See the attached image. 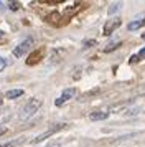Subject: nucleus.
Masks as SVG:
<instances>
[{
    "label": "nucleus",
    "instance_id": "f257e3e1",
    "mask_svg": "<svg viewBox=\"0 0 145 147\" xmlns=\"http://www.w3.org/2000/svg\"><path fill=\"white\" fill-rule=\"evenodd\" d=\"M43 106V101L40 99V98H30V101H26L25 104L21 106L18 113V119L20 121H28L32 119L35 114L38 113L40 109Z\"/></svg>",
    "mask_w": 145,
    "mask_h": 147
},
{
    "label": "nucleus",
    "instance_id": "f03ea898",
    "mask_svg": "<svg viewBox=\"0 0 145 147\" xmlns=\"http://www.w3.org/2000/svg\"><path fill=\"white\" fill-rule=\"evenodd\" d=\"M32 45H33V38H32V36L25 38V40L21 41L20 45H17V48L13 50V56H15V58H21V56H23V55L32 48Z\"/></svg>",
    "mask_w": 145,
    "mask_h": 147
},
{
    "label": "nucleus",
    "instance_id": "7ed1b4c3",
    "mask_svg": "<svg viewBox=\"0 0 145 147\" xmlns=\"http://www.w3.org/2000/svg\"><path fill=\"white\" fill-rule=\"evenodd\" d=\"M74 96H76V88H68V89H64V91H63V94L59 96L58 99L54 101V104H56V106H63L66 101L72 99Z\"/></svg>",
    "mask_w": 145,
    "mask_h": 147
},
{
    "label": "nucleus",
    "instance_id": "20e7f679",
    "mask_svg": "<svg viewBox=\"0 0 145 147\" xmlns=\"http://www.w3.org/2000/svg\"><path fill=\"white\" fill-rule=\"evenodd\" d=\"M120 25H122V20H120V18H117V17H115V18H111V20L105 22L102 33H104V35H111L112 32H115Z\"/></svg>",
    "mask_w": 145,
    "mask_h": 147
},
{
    "label": "nucleus",
    "instance_id": "39448f33",
    "mask_svg": "<svg viewBox=\"0 0 145 147\" xmlns=\"http://www.w3.org/2000/svg\"><path fill=\"white\" fill-rule=\"evenodd\" d=\"M109 117V113L107 111H94V113L89 114V119L91 121H104Z\"/></svg>",
    "mask_w": 145,
    "mask_h": 147
},
{
    "label": "nucleus",
    "instance_id": "423d86ee",
    "mask_svg": "<svg viewBox=\"0 0 145 147\" xmlns=\"http://www.w3.org/2000/svg\"><path fill=\"white\" fill-rule=\"evenodd\" d=\"M23 94V89H10V91H7L5 98L7 99H17Z\"/></svg>",
    "mask_w": 145,
    "mask_h": 147
},
{
    "label": "nucleus",
    "instance_id": "0eeeda50",
    "mask_svg": "<svg viewBox=\"0 0 145 147\" xmlns=\"http://www.w3.org/2000/svg\"><path fill=\"white\" fill-rule=\"evenodd\" d=\"M41 55H43V50H36V51H35V53H33L28 60H26V63H28V65H35V63H38Z\"/></svg>",
    "mask_w": 145,
    "mask_h": 147
},
{
    "label": "nucleus",
    "instance_id": "6e6552de",
    "mask_svg": "<svg viewBox=\"0 0 145 147\" xmlns=\"http://www.w3.org/2000/svg\"><path fill=\"white\" fill-rule=\"evenodd\" d=\"M25 139L23 137H20V139H13V140H8V142H3V144H0V147H17L20 144H23Z\"/></svg>",
    "mask_w": 145,
    "mask_h": 147
},
{
    "label": "nucleus",
    "instance_id": "1a4fd4ad",
    "mask_svg": "<svg viewBox=\"0 0 145 147\" xmlns=\"http://www.w3.org/2000/svg\"><path fill=\"white\" fill-rule=\"evenodd\" d=\"M142 27H145V18H144V20H134V22L129 23V30H130V32L138 30V28H142Z\"/></svg>",
    "mask_w": 145,
    "mask_h": 147
},
{
    "label": "nucleus",
    "instance_id": "9d476101",
    "mask_svg": "<svg viewBox=\"0 0 145 147\" xmlns=\"http://www.w3.org/2000/svg\"><path fill=\"white\" fill-rule=\"evenodd\" d=\"M120 8H122V2H114V3H111V7H109V10H107V13L114 15L115 12H119Z\"/></svg>",
    "mask_w": 145,
    "mask_h": 147
},
{
    "label": "nucleus",
    "instance_id": "9b49d317",
    "mask_svg": "<svg viewBox=\"0 0 145 147\" xmlns=\"http://www.w3.org/2000/svg\"><path fill=\"white\" fill-rule=\"evenodd\" d=\"M119 45H120V41H111V43L104 48V51H105V53H109V51H112V50H115Z\"/></svg>",
    "mask_w": 145,
    "mask_h": 147
},
{
    "label": "nucleus",
    "instance_id": "f8f14e48",
    "mask_svg": "<svg viewBox=\"0 0 145 147\" xmlns=\"http://www.w3.org/2000/svg\"><path fill=\"white\" fill-rule=\"evenodd\" d=\"M140 111H142L140 107H130V109H127L124 113V116H135V114H138Z\"/></svg>",
    "mask_w": 145,
    "mask_h": 147
},
{
    "label": "nucleus",
    "instance_id": "ddd939ff",
    "mask_svg": "<svg viewBox=\"0 0 145 147\" xmlns=\"http://www.w3.org/2000/svg\"><path fill=\"white\" fill-rule=\"evenodd\" d=\"M7 66H8V61H7V58H2V56H0V71H3Z\"/></svg>",
    "mask_w": 145,
    "mask_h": 147
},
{
    "label": "nucleus",
    "instance_id": "4468645a",
    "mask_svg": "<svg viewBox=\"0 0 145 147\" xmlns=\"http://www.w3.org/2000/svg\"><path fill=\"white\" fill-rule=\"evenodd\" d=\"M7 5H8V8H10V10H18V8H20L18 2H10V3H7Z\"/></svg>",
    "mask_w": 145,
    "mask_h": 147
},
{
    "label": "nucleus",
    "instance_id": "2eb2a0df",
    "mask_svg": "<svg viewBox=\"0 0 145 147\" xmlns=\"http://www.w3.org/2000/svg\"><path fill=\"white\" fill-rule=\"evenodd\" d=\"M94 45H96V40H86L83 48H91V47H94Z\"/></svg>",
    "mask_w": 145,
    "mask_h": 147
},
{
    "label": "nucleus",
    "instance_id": "dca6fc26",
    "mask_svg": "<svg viewBox=\"0 0 145 147\" xmlns=\"http://www.w3.org/2000/svg\"><path fill=\"white\" fill-rule=\"evenodd\" d=\"M41 147H61V142L56 140V142H51V144H48V146H41Z\"/></svg>",
    "mask_w": 145,
    "mask_h": 147
},
{
    "label": "nucleus",
    "instance_id": "f3484780",
    "mask_svg": "<svg viewBox=\"0 0 145 147\" xmlns=\"http://www.w3.org/2000/svg\"><path fill=\"white\" fill-rule=\"evenodd\" d=\"M137 56H138V60H144V58H145V48H142V50L138 51Z\"/></svg>",
    "mask_w": 145,
    "mask_h": 147
},
{
    "label": "nucleus",
    "instance_id": "a211bd4d",
    "mask_svg": "<svg viewBox=\"0 0 145 147\" xmlns=\"http://www.w3.org/2000/svg\"><path fill=\"white\" fill-rule=\"evenodd\" d=\"M7 132V127L5 126H0V136H3Z\"/></svg>",
    "mask_w": 145,
    "mask_h": 147
},
{
    "label": "nucleus",
    "instance_id": "6ab92c4d",
    "mask_svg": "<svg viewBox=\"0 0 145 147\" xmlns=\"http://www.w3.org/2000/svg\"><path fill=\"white\" fill-rule=\"evenodd\" d=\"M138 93H142V94H145V84H142V86L138 88Z\"/></svg>",
    "mask_w": 145,
    "mask_h": 147
},
{
    "label": "nucleus",
    "instance_id": "aec40b11",
    "mask_svg": "<svg viewBox=\"0 0 145 147\" xmlns=\"http://www.w3.org/2000/svg\"><path fill=\"white\" fill-rule=\"evenodd\" d=\"M3 38H5V32H3V30H0V41L3 40Z\"/></svg>",
    "mask_w": 145,
    "mask_h": 147
},
{
    "label": "nucleus",
    "instance_id": "412c9836",
    "mask_svg": "<svg viewBox=\"0 0 145 147\" xmlns=\"http://www.w3.org/2000/svg\"><path fill=\"white\" fill-rule=\"evenodd\" d=\"M134 61H138V56H137V55H134V56L130 58V63H134Z\"/></svg>",
    "mask_w": 145,
    "mask_h": 147
},
{
    "label": "nucleus",
    "instance_id": "4be33fe9",
    "mask_svg": "<svg viewBox=\"0 0 145 147\" xmlns=\"http://www.w3.org/2000/svg\"><path fill=\"white\" fill-rule=\"evenodd\" d=\"M2 8H5V5H3V3H2V2H0V10H2Z\"/></svg>",
    "mask_w": 145,
    "mask_h": 147
},
{
    "label": "nucleus",
    "instance_id": "5701e85b",
    "mask_svg": "<svg viewBox=\"0 0 145 147\" xmlns=\"http://www.w3.org/2000/svg\"><path fill=\"white\" fill-rule=\"evenodd\" d=\"M142 38H144V40H145V33H142Z\"/></svg>",
    "mask_w": 145,
    "mask_h": 147
}]
</instances>
